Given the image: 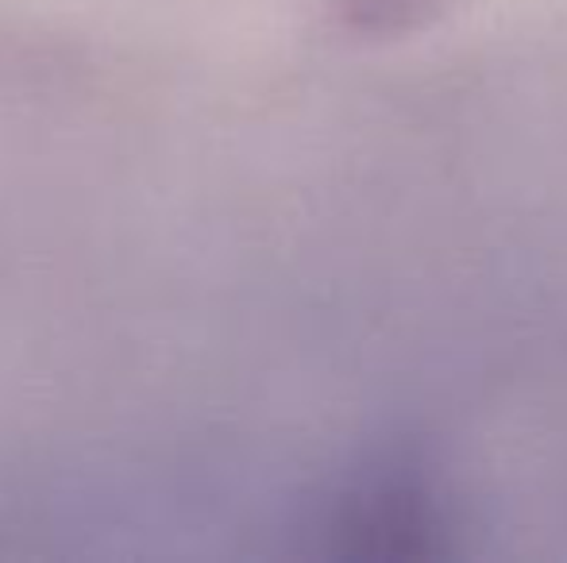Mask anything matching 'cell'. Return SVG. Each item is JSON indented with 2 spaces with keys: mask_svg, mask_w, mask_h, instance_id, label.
<instances>
[]
</instances>
